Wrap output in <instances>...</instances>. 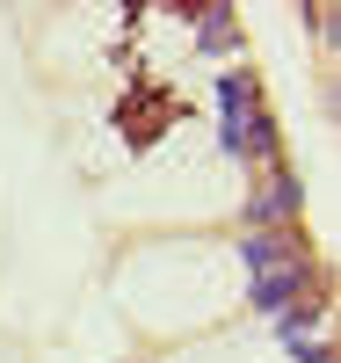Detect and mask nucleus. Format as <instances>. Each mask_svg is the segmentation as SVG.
Instances as JSON below:
<instances>
[{"mask_svg":"<svg viewBox=\"0 0 341 363\" xmlns=\"http://www.w3.org/2000/svg\"><path fill=\"white\" fill-rule=\"evenodd\" d=\"M284 211H298V189L291 182H269V196L255 203V218H284Z\"/></svg>","mask_w":341,"mask_h":363,"instance_id":"f03ea898","label":"nucleus"},{"mask_svg":"<svg viewBox=\"0 0 341 363\" xmlns=\"http://www.w3.org/2000/svg\"><path fill=\"white\" fill-rule=\"evenodd\" d=\"M225 153H240V160H269L276 153V124L262 116V95H255V80L247 73H225Z\"/></svg>","mask_w":341,"mask_h":363,"instance_id":"f257e3e1","label":"nucleus"}]
</instances>
